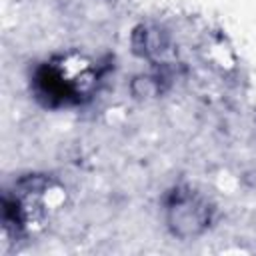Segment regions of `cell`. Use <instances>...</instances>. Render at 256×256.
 <instances>
[{
    "label": "cell",
    "mask_w": 256,
    "mask_h": 256,
    "mask_svg": "<svg viewBox=\"0 0 256 256\" xmlns=\"http://www.w3.org/2000/svg\"><path fill=\"white\" fill-rule=\"evenodd\" d=\"M176 226L180 230V226H186L188 232H196V228H200L204 224V208L198 206L192 198H184L178 202V216H176Z\"/></svg>",
    "instance_id": "cell-1"
}]
</instances>
